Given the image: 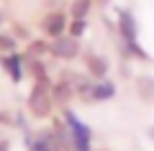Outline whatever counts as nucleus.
<instances>
[{
  "label": "nucleus",
  "mask_w": 154,
  "mask_h": 151,
  "mask_svg": "<svg viewBox=\"0 0 154 151\" xmlns=\"http://www.w3.org/2000/svg\"><path fill=\"white\" fill-rule=\"evenodd\" d=\"M0 138H5V136H3V128H0Z\"/></svg>",
  "instance_id": "nucleus-26"
},
{
  "label": "nucleus",
  "mask_w": 154,
  "mask_h": 151,
  "mask_svg": "<svg viewBox=\"0 0 154 151\" xmlns=\"http://www.w3.org/2000/svg\"><path fill=\"white\" fill-rule=\"evenodd\" d=\"M23 54L26 56H38V59H46V56L51 54V41L49 38H31V41H26V49H23Z\"/></svg>",
  "instance_id": "nucleus-14"
},
{
  "label": "nucleus",
  "mask_w": 154,
  "mask_h": 151,
  "mask_svg": "<svg viewBox=\"0 0 154 151\" xmlns=\"http://www.w3.org/2000/svg\"><path fill=\"white\" fill-rule=\"evenodd\" d=\"M0 67L5 69L8 80L13 82V85H21L23 80H26V54L23 51H13V54H3L0 56Z\"/></svg>",
  "instance_id": "nucleus-6"
},
{
  "label": "nucleus",
  "mask_w": 154,
  "mask_h": 151,
  "mask_svg": "<svg viewBox=\"0 0 154 151\" xmlns=\"http://www.w3.org/2000/svg\"><path fill=\"white\" fill-rule=\"evenodd\" d=\"M67 33L75 38H82L85 33H88V18H69V28H67Z\"/></svg>",
  "instance_id": "nucleus-19"
},
{
  "label": "nucleus",
  "mask_w": 154,
  "mask_h": 151,
  "mask_svg": "<svg viewBox=\"0 0 154 151\" xmlns=\"http://www.w3.org/2000/svg\"><path fill=\"white\" fill-rule=\"evenodd\" d=\"M95 82L88 72H77L72 85H75V92H77V100L82 105H95Z\"/></svg>",
  "instance_id": "nucleus-9"
},
{
  "label": "nucleus",
  "mask_w": 154,
  "mask_h": 151,
  "mask_svg": "<svg viewBox=\"0 0 154 151\" xmlns=\"http://www.w3.org/2000/svg\"><path fill=\"white\" fill-rule=\"evenodd\" d=\"M38 28H41V36L49 38V41H54V38L64 36L67 28H69V13L67 11H49L41 21H38Z\"/></svg>",
  "instance_id": "nucleus-3"
},
{
  "label": "nucleus",
  "mask_w": 154,
  "mask_h": 151,
  "mask_svg": "<svg viewBox=\"0 0 154 151\" xmlns=\"http://www.w3.org/2000/svg\"><path fill=\"white\" fill-rule=\"evenodd\" d=\"M59 115H62V120H64V123L69 125L72 136H80V138H88V141H93V138H95L93 128H90V125L85 123V120L80 118V115H77L72 108H64V110H59Z\"/></svg>",
  "instance_id": "nucleus-10"
},
{
  "label": "nucleus",
  "mask_w": 154,
  "mask_h": 151,
  "mask_svg": "<svg viewBox=\"0 0 154 151\" xmlns=\"http://www.w3.org/2000/svg\"><path fill=\"white\" fill-rule=\"evenodd\" d=\"M31 115L28 113H23V110H13V128L16 131H21V136L23 133H31Z\"/></svg>",
  "instance_id": "nucleus-18"
},
{
  "label": "nucleus",
  "mask_w": 154,
  "mask_h": 151,
  "mask_svg": "<svg viewBox=\"0 0 154 151\" xmlns=\"http://www.w3.org/2000/svg\"><path fill=\"white\" fill-rule=\"evenodd\" d=\"M82 38H75L69 36V33H64V36L54 38L51 41V54L57 62H62V64H72V62H77L80 56H82Z\"/></svg>",
  "instance_id": "nucleus-2"
},
{
  "label": "nucleus",
  "mask_w": 154,
  "mask_h": 151,
  "mask_svg": "<svg viewBox=\"0 0 154 151\" xmlns=\"http://www.w3.org/2000/svg\"><path fill=\"white\" fill-rule=\"evenodd\" d=\"M26 74L31 77L33 82H54L49 77V67H46L44 59H38V56H26Z\"/></svg>",
  "instance_id": "nucleus-13"
},
{
  "label": "nucleus",
  "mask_w": 154,
  "mask_h": 151,
  "mask_svg": "<svg viewBox=\"0 0 154 151\" xmlns=\"http://www.w3.org/2000/svg\"><path fill=\"white\" fill-rule=\"evenodd\" d=\"M80 59H82L85 72H88L93 80H105V77L110 74V59L105 54H98L95 49H85Z\"/></svg>",
  "instance_id": "nucleus-4"
},
{
  "label": "nucleus",
  "mask_w": 154,
  "mask_h": 151,
  "mask_svg": "<svg viewBox=\"0 0 154 151\" xmlns=\"http://www.w3.org/2000/svg\"><path fill=\"white\" fill-rule=\"evenodd\" d=\"M116 82L110 80V77H105V80H98L95 82V103H110L116 97Z\"/></svg>",
  "instance_id": "nucleus-15"
},
{
  "label": "nucleus",
  "mask_w": 154,
  "mask_h": 151,
  "mask_svg": "<svg viewBox=\"0 0 154 151\" xmlns=\"http://www.w3.org/2000/svg\"><path fill=\"white\" fill-rule=\"evenodd\" d=\"M108 3H110V0H95V5H100V8H105Z\"/></svg>",
  "instance_id": "nucleus-25"
},
{
  "label": "nucleus",
  "mask_w": 154,
  "mask_h": 151,
  "mask_svg": "<svg viewBox=\"0 0 154 151\" xmlns=\"http://www.w3.org/2000/svg\"><path fill=\"white\" fill-rule=\"evenodd\" d=\"M11 33L18 38V41H31V38H33V36H31V31H28V28L23 26V23H18V21L11 26Z\"/></svg>",
  "instance_id": "nucleus-20"
},
{
  "label": "nucleus",
  "mask_w": 154,
  "mask_h": 151,
  "mask_svg": "<svg viewBox=\"0 0 154 151\" xmlns=\"http://www.w3.org/2000/svg\"><path fill=\"white\" fill-rule=\"evenodd\" d=\"M54 110H57V105L51 100V82L36 80L26 95V113L38 123H46V120L54 118Z\"/></svg>",
  "instance_id": "nucleus-1"
},
{
  "label": "nucleus",
  "mask_w": 154,
  "mask_h": 151,
  "mask_svg": "<svg viewBox=\"0 0 154 151\" xmlns=\"http://www.w3.org/2000/svg\"><path fill=\"white\" fill-rule=\"evenodd\" d=\"M5 21H8V16H5V11H3V8H0V28L5 26Z\"/></svg>",
  "instance_id": "nucleus-23"
},
{
  "label": "nucleus",
  "mask_w": 154,
  "mask_h": 151,
  "mask_svg": "<svg viewBox=\"0 0 154 151\" xmlns=\"http://www.w3.org/2000/svg\"><path fill=\"white\" fill-rule=\"evenodd\" d=\"M146 136H149V141L154 143V125H149V128H146Z\"/></svg>",
  "instance_id": "nucleus-24"
},
{
  "label": "nucleus",
  "mask_w": 154,
  "mask_h": 151,
  "mask_svg": "<svg viewBox=\"0 0 154 151\" xmlns=\"http://www.w3.org/2000/svg\"><path fill=\"white\" fill-rule=\"evenodd\" d=\"M0 128H13V110L0 108Z\"/></svg>",
  "instance_id": "nucleus-22"
},
{
  "label": "nucleus",
  "mask_w": 154,
  "mask_h": 151,
  "mask_svg": "<svg viewBox=\"0 0 154 151\" xmlns=\"http://www.w3.org/2000/svg\"><path fill=\"white\" fill-rule=\"evenodd\" d=\"M72 151H93V141L80 138V136H72Z\"/></svg>",
  "instance_id": "nucleus-21"
},
{
  "label": "nucleus",
  "mask_w": 154,
  "mask_h": 151,
  "mask_svg": "<svg viewBox=\"0 0 154 151\" xmlns=\"http://www.w3.org/2000/svg\"><path fill=\"white\" fill-rule=\"evenodd\" d=\"M93 5H95V0H72L67 13H69V18H88Z\"/></svg>",
  "instance_id": "nucleus-16"
},
{
  "label": "nucleus",
  "mask_w": 154,
  "mask_h": 151,
  "mask_svg": "<svg viewBox=\"0 0 154 151\" xmlns=\"http://www.w3.org/2000/svg\"><path fill=\"white\" fill-rule=\"evenodd\" d=\"M121 59L123 62L134 59V62H141V64H152V62H154L139 41H121Z\"/></svg>",
  "instance_id": "nucleus-11"
},
{
  "label": "nucleus",
  "mask_w": 154,
  "mask_h": 151,
  "mask_svg": "<svg viewBox=\"0 0 154 151\" xmlns=\"http://www.w3.org/2000/svg\"><path fill=\"white\" fill-rule=\"evenodd\" d=\"M28 151H62L54 125L49 123V125H41L38 131H33V143L28 146Z\"/></svg>",
  "instance_id": "nucleus-8"
},
{
  "label": "nucleus",
  "mask_w": 154,
  "mask_h": 151,
  "mask_svg": "<svg viewBox=\"0 0 154 151\" xmlns=\"http://www.w3.org/2000/svg\"><path fill=\"white\" fill-rule=\"evenodd\" d=\"M134 87H136V97L144 105H154V77L152 74L134 77Z\"/></svg>",
  "instance_id": "nucleus-12"
},
{
  "label": "nucleus",
  "mask_w": 154,
  "mask_h": 151,
  "mask_svg": "<svg viewBox=\"0 0 154 151\" xmlns=\"http://www.w3.org/2000/svg\"><path fill=\"white\" fill-rule=\"evenodd\" d=\"M13 51H18V38L13 36L11 31H3V28H0V56L13 54Z\"/></svg>",
  "instance_id": "nucleus-17"
},
{
  "label": "nucleus",
  "mask_w": 154,
  "mask_h": 151,
  "mask_svg": "<svg viewBox=\"0 0 154 151\" xmlns=\"http://www.w3.org/2000/svg\"><path fill=\"white\" fill-rule=\"evenodd\" d=\"M116 33H118L121 41H139V21L131 8L116 11Z\"/></svg>",
  "instance_id": "nucleus-5"
},
{
  "label": "nucleus",
  "mask_w": 154,
  "mask_h": 151,
  "mask_svg": "<svg viewBox=\"0 0 154 151\" xmlns=\"http://www.w3.org/2000/svg\"><path fill=\"white\" fill-rule=\"evenodd\" d=\"M93 151H105V149H93Z\"/></svg>",
  "instance_id": "nucleus-27"
},
{
  "label": "nucleus",
  "mask_w": 154,
  "mask_h": 151,
  "mask_svg": "<svg viewBox=\"0 0 154 151\" xmlns=\"http://www.w3.org/2000/svg\"><path fill=\"white\" fill-rule=\"evenodd\" d=\"M51 100H54L57 110H64V108H72V103L77 100V92H75V85L64 77H57L51 82Z\"/></svg>",
  "instance_id": "nucleus-7"
}]
</instances>
